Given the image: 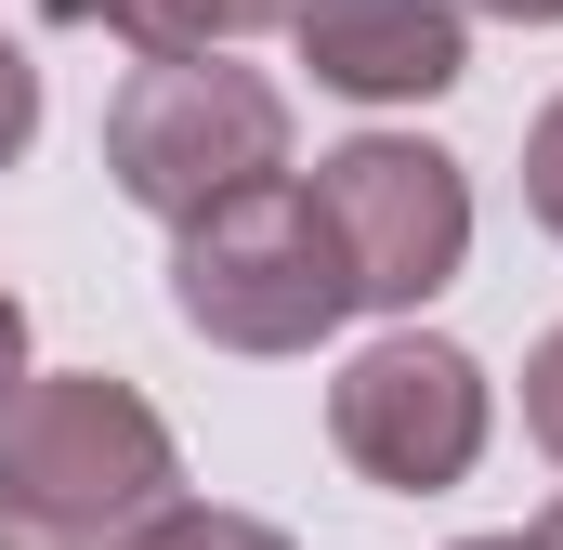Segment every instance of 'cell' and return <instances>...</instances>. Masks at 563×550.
Segmentation results:
<instances>
[{"mask_svg":"<svg viewBox=\"0 0 563 550\" xmlns=\"http://www.w3.org/2000/svg\"><path fill=\"white\" fill-rule=\"evenodd\" d=\"M184 459L132 381L66 367L0 407V550H144Z\"/></svg>","mask_w":563,"mask_h":550,"instance_id":"cell-1","label":"cell"},{"mask_svg":"<svg viewBox=\"0 0 563 550\" xmlns=\"http://www.w3.org/2000/svg\"><path fill=\"white\" fill-rule=\"evenodd\" d=\"M66 26H106V40H132V53H223V40H263L288 26L301 0H53Z\"/></svg>","mask_w":563,"mask_h":550,"instance_id":"cell-7","label":"cell"},{"mask_svg":"<svg viewBox=\"0 0 563 550\" xmlns=\"http://www.w3.org/2000/svg\"><path fill=\"white\" fill-rule=\"evenodd\" d=\"M184 250H170V301H184V328L197 341H223V354H314L341 315H354V263H341V237H328V210H314V184H236L223 210H197V223H170Z\"/></svg>","mask_w":563,"mask_h":550,"instance_id":"cell-2","label":"cell"},{"mask_svg":"<svg viewBox=\"0 0 563 550\" xmlns=\"http://www.w3.org/2000/svg\"><path fill=\"white\" fill-rule=\"evenodd\" d=\"M472 13H511V26H563V0H472Z\"/></svg>","mask_w":563,"mask_h":550,"instance_id":"cell-13","label":"cell"},{"mask_svg":"<svg viewBox=\"0 0 563 550\" xmlns=\"http://www.w3.org/2000/svg\"><path fill=\"white\" fill-rule=\"evenodd\" d=\"M314 210H328L367 315H420L432 288L472 263V184H459L445 144L367 132V144H341V157H314Z\"/></svg>","mask_w":563,"mask_h":550,"instance_id":"cell-4","label":"cell"},{"mask_svg":"<svg viewBox=\"0 0 563 550\" xmlns=\"http://www.w3.org/2000/svg\"><path fill=\"white\" fill-rule=\"evenodd\" d=\"M13 394H26V301L0 288V407H13Z\"/></svg>","mask_w":563,"mask_h":550,"instance_id":"cell-12","label":"cell"},{"mask_svg":"<svg viewBox=\"0 0 563 550\" xmlns=\"http://www.w3.org/2000/svg\"><path fill=\"white\" fill-rule=\"evenodd\" d=\"M328 446H341L367 485H394V498H445V485L485 459V367H472L459 341L394 328V341H367V354L328 381Z\"/></svg>","mask_w":563,"mask_h":550,"instance_id":"cell-5","label":"cell"},{"mask_svg":"<svg viewBox=\"0 0 563 550\" xmlns=\"http://www.w3.org/2000/svg\"><path fill=\"white\" fill-rule=\"evenodd\" d=\"M106 170H119L132 210L197 223L236 184L288 170V92L263 66H223V53H144L132 92L106 106Z\"/></svg>","mask_w":563,"mask_h":550,"instance_id":"cell-3","label":"cell"},{"mask_svg":"<svg viewBox=\"0 0 563 550\" xmlns=\"http://www.w3.org/2000/svg\"><path fill=\"white\" fill-rule=\"evenodd\" d=\"M144 550H288V538L250 525V512H184V498H170V512L144 525Z\"/></svg>","mask_w":563,"mask_h":550,"instance_id":"cell-8","label":"cell"},{"mask_svg":"<svg viewBox=\"0 0 563 550\" xmlns=\"http://www.w3.org/2000/svg\"><path fill=\"white\" fill-rule=\"evenodd\" d=\"M459 550H538V538H459Z\"/></svg>","mask_w":563,"mask_h":550,"instance_id":"cell-14","label":"cell"},{"mask_svg":"<svg viewBox=\"0 0 563 550\" xmlns=\"http://www.w3.org/2000/svg\"><path fill=\"white\" fill-rule=\"evenodd\" d=\"M538 550H563V512H551V525H538Z\"/></svg>","mask_w":563,"mask_h":550,"instance_id":"cell-15","label":"cell"},{"mask_svg":"<svg viewBox=\"0 0 563 550\" xmlns=\"http://www.w3.org/2000/svg\"><path fill=\"white\" fill-rule=\"evenodd\" d=\"M26 144H40V66H26V53L0 40V170H13Z\"/></svg>","mask_w":563,"mask_h":550,"instance_id":"cell-10","label":"cell"},{"mask_svg":"<svg viewBox=\"0 0 563 550\" xmlns=\"http://www.w3.org/2000/svg\"><path fill=\"white\" fill-rule=\"evenodd\" d=\"M288 40H301V66H314L328 92H354V106H432V92H459V66H472L459 0H301Z\"/></svg>","mask_w":563,"mask_h":550,"instance_id":"cell-6","label":"cell"},{"mask_svg":"<svg viewBox=\"0 0 563 550\" xmlns=\"http://www.w3.org/2000/svg\"><path fill=\"white\" fill-rule=\"evenodd\" d=\"M525 210L563 237V92L538 106V132H525Z\"/></svg>","mask_w":563,"mask_h":550,"instance_id":"cell-9","label":"cell"},{"mask_svg":"<svg viewBox=\"0 0 563 550\" xmlns=\"http://www.w3.org/2000/svg\"><path fill=\"white\" fill-rule=\"evenodd\" d=\"M525 432H538V446L563 459V328L538 341V354H525Z\"/></svg>","mask_w":563,"mask_h":550,"instance_id":"cell-11","label":"cell"}]
</instances>
